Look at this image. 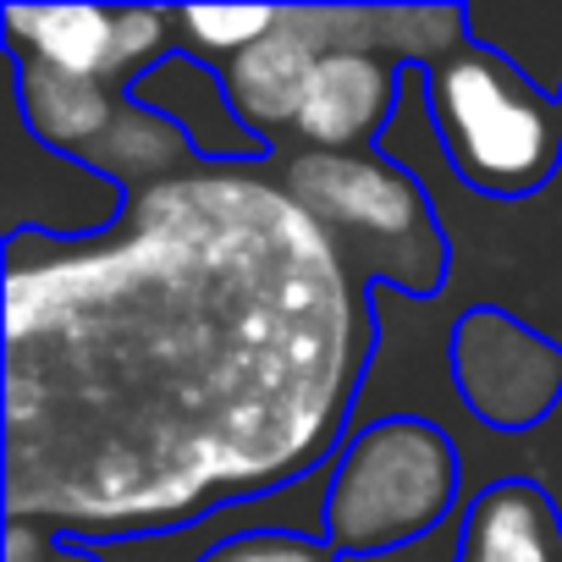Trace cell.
<instances>
[{
  "instance_id": "17",
  "label": "cell",
  "mask_w": 562,
  "mask_h": 562,
  "mask_svg": "<svg viewBox=\"0 0 562 562\" xmlns=\"http://www.w3.org/2000/svg\"><path fill=\"white\" fill-rule=\"evenodd\" d=\"M199 562H348L326 535H293V529H254L237 540L210 546Z\"/></svg>"
},
{
  "instance_id": "9",
  "label": "cell",
  "mask_w": 562,
  "mask_h": 562,
  "mask_svg": "<svg viewBox=\"0 0 562 562\" xmlns=\"http://www.w3.org/2000/svg\"><path fill=\"white\" fill-rule=\"evenodd\" d=\"M122 94L133 105L160 111L188 138V149H193L199 166H265L270 160V144L243 127V116H237V105L226 94L221 67H210V61H199L188 50H177L160 67H149Z\"/></svg>"
},
{
  "instance_id": "5",
  "label": "cell",
  "mask_w": 562,
  "mask_h": 562,
  "mask_svg": "<svg viewBox=\"0 0 562 562\" xmlns=\"http://www.w3.org/2000/svg\"><path fill=\"white\" fill-rule=\"evenodd\" d=\"M425 100L452 171L485 199H529L562 166V111L507 56L463 45L425 72Z\"/></svg>"
},
{
  "instance_id": "3",
  "label": "cell",
  "mask_w": 562,
  "mask_h": 562,
  "mask_svg": "<svg viewBox=\"0 0 562 562\" xmlns=\"http://www.w3.org/2000/svg\"><path fill=\"white\" fill-rule=\"evenodd\" d=\"M288 188L342 248L348 270L364 288H392L403 299H441L452 276V248L436 226V204L425 182L386 160L381 149L364 155H326L299 149L281 166Z\"/></svg>"
},
{
  "instance_id": "15",
  "label": "cell",
  "mask_w": 562,
  "mask_h": 562,
  "mask_svg": "<svg viewBox=\"0 0 562 562\" xmlns=\"http://www.w3.org/2000/svg\"><path fill=\"white\" fill-rule=\"evenodd\" d=\"M171 18H177L188 56L226 67L237 50H248L254 40H265L281 23V7H177Z\"/></svg>"
},
{
  "instance_id": "14",
  "label": "cell",
  "mask_w": 562,
  "mask_h": 562,
  "mask_svg": "<svg viewBox=\"0 0 562 562\" xmlns=\"http://www.w3.org/2000/svg\"><path fill=\"white\" fill-rule=\"evenodd\" d=\"M78 160H89L94 171H105V177H111L116 188H127V193L155 188V182L182 177V171L199 166L193 149H188V138H182L160 111L133 105L127 94H122V111H116V122L105 127V138H100L89 155H78Z\"/></svg>"
},
{
  "instance_id": "12",
  "label": "cell",
  "mask_w": 562,
  "mask_h": 562,
  "mask_svg": "<svg viewBox=\"0 0 562 562\" xmlns=\"http://www.w3.org/2000/svg\"><path fill=\"white\" fill-rule=\"evenodd\" d=\"M7 67H12L18 111L45 149L89 155L122 111V94L105 78H72V72H56V67L18 56V50H7Z\"/></svg>"
},
{
  "instance_id": "1",
  "label": "cell",
  "mask_w": 562,
  "mask_h": 562,
  "mask_svg": "<svg viewBox=\"0 0 562 562\" xmlns=\"http://www.w3.org/2000/svg\"><path fill=\"white\" fill-rule=\"evenodd\" d=\"M381 321L265 166L127 193L105 237H7V513L56 540L166 535L326 469Z\"/></svg>"
},
{
  "instance_id": "11",
  "label": "cell",
  "mask_w": 562,
  "mask_h": 562,
  "mask_svg": "<svg viewBox=\"0 0 562 562\" xmlns=\"http://www.w3.org/2000/svg\"><path fill=\"white\" fill-rule=\"evenodd\" d=\"M321 50L281 18L265 40H254L248 50H237L221 78H226V94L243 116V127L254 138H276V133H293L299 111H304V89H310V72H315Z\"/></svg>"
},
{
  "instance_id": "2",
  "label": "cell",
  "mask_w": 562,
  "mask_h": 562,
  "mask_svg": "<svg viewBox=\"0 0 562 562\" xmlns=\"http://www.w3.org/2000/svg\"><path fill=\"white\" fill-rule=\"evenodd\" d=\"M381 155L408 166L430 204L436 226L452 248V276L441 299H419V310L452 337L469 310H502L562 348V166L529 199H485L474 193L430 122L425 72H403V100L392 127L381 133Z\"/></svg>"
},
{
  "instance_id": "8",
  "label": "cell",
  "mask_w": 562,
  "mask_h": 562,
  "mask_svg": "<svg viewBox=\"0 0 562 562\" xmlns=\"http://www.w3.org/2000/svg\"><path fill=\"white\" fill-rule=\"evenodd\" d=\"M397 100H403V67H392L381 56L337 50V56L315 61L293 133L304 149L364 155V149H381V133L392 127Z\"/></svg>"
},
{
  "instance_id": "13",
  "label": "cell",
  "mask_w": 562,
  "mask_h": 562,
  "mask_svg": "<svg viewBox=\"0 0 562 562\" xmlns=\"http://www.w3.org/2000/svg\"><path fill=\"white\" fill-rule=\"evenodd\" d=\"M7 50L72 78H105L116 56V7H0Z\"/></svg>"
},
{
  "instance_id": "20",
  "label": "cell",
  "mask_w": 562,
  "mask_h": 562,
  "mask_svg": "<svg viewBox=\"0 0 562 562\" xmlns=\"http://www.w3.org/2000/svg\"><path fill=\"white\" fill-rule=\"evenodd\" d=\"M557 111H562V89H557Z\"/></svg>"
},
{
  "instance_id": "19",
  "label": "cell",
  "mask_w": 562,
  "mask_h": 562,
  "mask_svg": "<svg viewBox=\"0 0 562 562\" xmlns=\"http://www.w3.org/2000/svg\"><path fill=\"white\" fill-rule=\"evenodd\" d=\"M50 562H105V557H100V546H83V540H56Z\"/></svg>"
},
{
  "instance_id": "7",
  "label": "cell",
  "mask_w": 562,
  "mask_h": 562,
  "mask_svg": "<svg viewBox=\"0 0 562 562\" xmlns=\"http://www.w3.org/2000/svg\"><path fill=\"white\" fill-rule=\"evenodd\" d=\"M7 149H0V188H7V237L40 232V237H67V243H89L105 237L122 210H127V188H116L105 171H94L78 155L45 149L23 111L18 94L7 83Z\"/></svg>"
},
{
  "instance_id": "4",
  "label": "cell",
  "mask_w": 562,
  "mask_h": 562,
  "mask_svg": "<svg viewBox=\"0 0 562 562\" xmlns=\"http://www.w3.org/2000/svg\"><path fill=\"white\" fill-rule=\"evenodd\" d=\"M469 502L463 452L447 425L397 414L353 430L331 458L326 540L359 562L430 540Z\"/></svg>"
},
{
  "instance_id": "18",
  "label": "cell",
  "mask_w": 562,
  "mask_h": 562,
  "mask_svg": "<svg viewBox=\"0 0 562 562\" xmlns=\"http://www.w3.org/2000/svg\"><path fill=\"white\" fill-rule=\"evenodd\" d=\"M50 551H56V535L50 529L23 524V518L7 524V562H50Z\"/></svg>"
},
{
  "instance_id": "16",
  "label": "cell",
  "mask_w": 562,
  "mask_h": 562,
  "mask_svg": "<svg viewBox=\"0 0 562 562\" xmlns=\"http://www.w3.org/2000/svg\"><path fill=\"white\" fill-rule=\"evenodd\" d=\"M177 18L160 7H116V56L105 83L122 94L133 78H144L149 67H160L166 56H177Z\"/></svg>"
},
{
  "instance_id": "6",
  "label": "cell",
  "mask_w": 562,
  "mask_h": 562,
  "mask_svg": "<svg viewBox=\"0 0 562 562\" xmlns=\"http://www.w3.org/2000/svg\"><path fill=\"white\" fill-rule=\"evenodd\" d=\"M458 408L496 436L546 425L562 403V348L502 310H469L447 337Z\"/></svg>"
},
{
  "instance_id": "10",
  "label": "cell",
  "mask_w": 562,
  "mask_h": 562,
  "mask_svg": "<svg viewBox=\"0 0 562 562\" xmlns=\"http://www.w3.org/2000/svg\"><path fill=\"white\" fill-rule=\"evenodd\" d=\"M458 562H562V507L535 480H496L458 513Z\"/></svg>"
}]
</instances>
